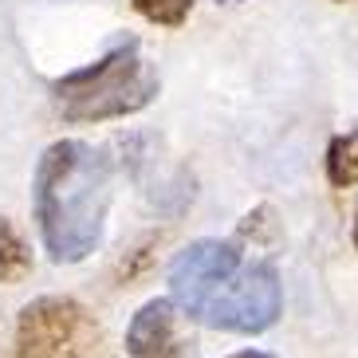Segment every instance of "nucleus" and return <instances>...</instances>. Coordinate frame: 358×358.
I'll return each mask as SVG.
<instances>
[{
  "label": "nucleus",
  "mask_w": 358,
  "mask_h": 358,
  "mask_svg": "<svg viewBox=\"0 0 358 358\" xmlns=\"http://www.w3.org/2000/svg\"><path fill=\"white\" fill-rule=\"evenodd\" d=\"M36 221L55 264H79L103 241L110 209V162L87 142H55L36 166Z\"/></svg>",
  "instance_id": "nucleus-1"
},
{
  "label": "nucleus",
  "mask_w": 358,
  "mask_h": 358,
  "mask_svg": "<svg viewBox=\"0 0 358 358\" xmlns=\"http://www.w3.org/2000/svg\"><path fill=\"white\" fill-rule=\"evenodd\" d=\"M55 106L67 122H106L134 115L158 95V75L138 55V43H122L99 64L52 83Z\"/></svg>",
  "instance_id": "nucleus-2"
},
{
  "label": "nucleus",
  "mask_w": 358,
  "mask_h": 358,
  "mask_svg": "<svg viewBox=\"0 0 358 358\" xmlns=\"http://www.w3.org/2000/svg\"><path fill=\"white\" fill-rule=\"evenodd\" d=\"M99 343V323L83 303L67 295H43L16 319L20 358H87Z\"/></svg>",
  "instance_id": "nucleus-3"
},
{
  "label": "nucleus",
  "mask_w": 358,
  "mask_h": 358,
  "mask_svg": "<svg viewBox=\"0 0 358 358\" xmlns=\"http://www.w3.org/2000/svg\"><path fill=\"white\" fill-rule=\"evenodd\" d=\"M275 315H280V280L268 264L241 268L197 311L201 323L221 327V331H244V335L272 327Z\"/></svg>",
  "instance_id": "nucleus-4"
},
{
  "label": "nucleus",
  "mask_w": 358,
  "mask_h": 358,
  "mask_svg": "<svg viewBox=\"0 0 358 358\" xmlns=\"http://www.w3.org/2000/svg\"><path fill=\"white\" fill-rule=\"evenodd\" d=\"M241 272V248L232 241H197L173 260L169 268V292L173 303L185 315H197L205 299H209L224 280Z\"/></svg>",
  "instance_id": "nucleus-5"
},
{
  "label": "nucleus",
  "mask_w": 358,
  "mask_h": 358,
  "mask_svg": "<svg viewBox=\"0 0 358 358\" xmlns=\"http://www.w3.org/2000/svg\"><path fill=\"white\" fill-rule=\"evenodd\" d=\"M130 358H193V338L173 299H150L127 327Z\"/></svg>",
  "instance_id": "nucleus-6"
},
{
  "label": "nucleus",
  "mask_w": 358,
  "mask_h": 358,
  "mask_svg": "<svg viewBox=\"0 0 358 358\" xmlns=\"http://www.w3.org/2000/svg\"><path fill=\"white\" fill-rule=\"evenodd\" d=\"M32 272V252L24 236L16 232V224L8 217H0V284H16Z\"/></svg>",
  "instance_id": "nucleus-7"
},
{
  "label": "nucleus",
  "mask_w": 358,
  "mask_h": 358,
  "mask_svg": "<svg viewBox=\"0 0 358 358\" xmlns=\"http://www.w3.org/2000/svg\"><path fill=\"white\" fill-rule=\"evenodd\" d=\"M327 178L338 189L358 185V130L331 142V150H327Z\"/></svg>",
  "instance_id": "nucleus-8"
},
{
  "label": "nucleus",
  "mask_w": 358,
  "mask_h": 358,
  "mask_svg": "<svg viewBox=\"0 0 358 358\" xmlns=\"http://www.w3.org/2000/svg\"><path fill=\"white\" fill-rule=\"evenodd\" d=\"M130 4H134L146 20L162 24V28H178L193 8V0H130Z\"/></svg>",
  "instance_id": "nucleus-9"
},
{
  "label": "nucleus",
  "mask_w": 358,
  "mask_h": 358,
  "mask_svg": "<svg viewBox=\"0 0 358 358\" xmlns=\"http://www.w3.org/2000/svg\"><path fill=\"white\" fill-rule=\"evenodd\" d=\"M232 358H272V355H264V350H241V355H232Z\"/></svg>",
  "instance_id": "nucleus-10"
},
{
  "label": "nucleus",
  "mask_w": 358,
  "mask_h": 358,
  "mask_svg": "<svg viewBox=\"0 0 358 358\" xmlns=\"http://www.w3.org/2000/svg\"><path fill=\"white\" fill-rule=\"evenodd\" d=\"M355 244H358V221H355Z\"/></svg>",
  "instance_id": "nucleus-11"
}]
</instances>
